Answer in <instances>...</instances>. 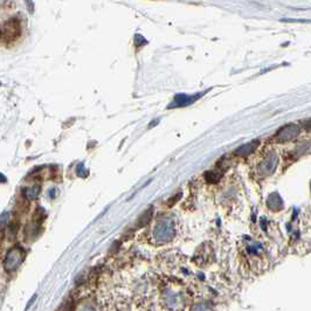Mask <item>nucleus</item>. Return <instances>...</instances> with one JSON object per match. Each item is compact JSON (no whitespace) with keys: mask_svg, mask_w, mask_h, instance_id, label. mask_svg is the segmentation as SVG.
Here are the masks:
<instances>
[{"mask_svg":"<svg viewBox=\"0 0 311 311\" xmlns=\"http://www.w3.org/2000/svg\"><path fill=\"white\" fill-rule=\"evenodd\" d=\"M298 135V128L295 124H288L282 129H280V131L276 135L279 142H288V140H293L295 137H297Z\"/></svg>","mask_w":311,"mask_h":311,"instance_id":"20e7f679","label":"nucleus"},{"mask_svg":"<svg viewBox=\"0 0 311 311\" xmlns=\"http://www.w3.org/2000/svg\"><path fill=\"white\" fill-rule=\"evenodd\" d=\"M150 218H151V211L149 212V211H146L145 213H144L143 215H142V218H140V220H139V223L140 225L139 226H144V225H146V222L149 221L150 220Z\"/></svg>","mask_w":311,"mask_h":311,"instance_id":"6e6552de","label":"nucleus"},{"mask_svg":"<svg viewBox=\"0 0 311 311\" xmlns=\"http://www.w3.org/2000/svg\"><path fill=\"white\" fill-rule=\"evenodd\" d=\"M20 35V22L17 17H13L10 20H7L2 27V39L4 43L9 44L12 43Z\"/></svg>","mask_w":311,"mask_h":311,"instance_id":"f257e3e1","label":"nucleus"},{"mask_svg":"<svg viewBox=\"0 0 311 311\" xmlns=\"http://www.w3.org/2000/svg\"><path fill=\"white\" fill-rule=\"evenodd\" d=\"M193 311H211V309L208 308V305L206 304V303H198V304L195 306Z\"/></svg>","mask_w":311,"mask_h":311,"instance_id":"1a4fd4ad","label":"nucleus"},{"mask_svg":"<svg viewBox=\"0 0 311 311\" xmlns=\"http://www.w3.org/2000/svg\"><path fill=\"white\" fill-rule=\"evenodd\" d=\"M25 259V250L21 247H14L7 253L4 261V265L7 271H14L19 268V265L22 263Z\"/></svg>","mask_w":311,"mask_h":311,"instance_id":"f03ea898","label":"nucleus"},{"mask_svg":"<svg viewBox=\"0 0 311 311\" xmlns=\"http://www.w3.org/2000/svg\"><path fill=\"white\" fill-rule=\"evenodd\" d=\"M284 22H310L309 20H293V19H287V20H283Z\"/></svg>","mask_w":311,"mask_h":311,"instance_id":"9b49d317","label":"nucleus"},{"mask_svg":"<svg viewBox=\"0 0 311 311\" xmlns=\"http://www.w3.org/2000/svg\"><path fill=\"white\" fill-rule=\"evenodd\" d=\"M154 237L159 242H168L174 237V226L169 220L161 221L154 229Z\"/></svg>","mask_w":311,"mask_h":311,"instance_id":"7ed1b4c3","label":"nucleus"},{"mask_svg":"<svg viewBox=\"0 0 311 311\" xmlns=\"http://www.w3.org/2000/svg\"><path fill=\"white\" fill-rule=\"evenodd\" d=\"M259 145V142H252V143H248L246 144V145L239 147V149L235 151V154L238 156H241V157H246V156H248L249 153H252L254 150H255V147Z\"/></svg>","mask_w":311,"mask_h":311,"instance_id":"0eeeda50","label":"nucleus"},{"mask_svg":"<svg viewBox=\"0 0 311 311\" xmlns=\"http://www.w3.org/2000/svg\"><path fill=\"white\" fill-rule=\"evenodd\" d=\"M200 97V95L198 96H186V95H178V96L174 98L173 103L170 105V108H179V107H184V105H188L193 103V102H196L198 98Z\"/></svg>","mask_w":311,"mask_h":311,"instance_id":"423d86ee","label":"nucleus"},{"mask_svg":"<svg viewBox=\"0 0 311 311\" xmlns=\"http://www.w3.org/2000/svg\"><path fill=\"white\" fill-rule=\"evenodd\" d=\"M276 165H278V157L275 154L269 156L262 164L260 165V173L263 174V176L270 174L274 172Z\"/></svg>","mask_w":311,"mask_h":311,"instance_id":"39448f33","label":"nucleus"},{"mask_svg":"<svg viewBox=\"0 0 311 311\" xmlns=\"http://www.w3.org/2000/svg\"><path fill=\"white\" fill-rule=\"evenodd\" d=\"M79 311H97V309H96V306L93 304V303H87V304L83 305Z\"/></svg>","mask_w":311,"mask_h":311,"instance_id":"9d476101","label":"nucleus"}]
</instances>
